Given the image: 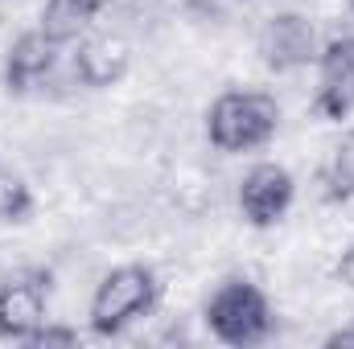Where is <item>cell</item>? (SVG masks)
Instances as JSON below:
<instances>
[{"label": "cell", "instance_id": "1", "mask_svg": "<svg viewBox=\"0 0 354 349\" xmlns=\"http://www.w3.org/2000/svg\"><path fill=\"white\" fill-rule=\"evenodd\" d=\"M280 128V103L264 90H223L206 111V140L218 152H252Z\"/></svg>", "mask_w": 354, "mask_h": 349}, {"label": "cell", "instance_id": "2", "mask_svg": "<svg viewBox=\"0 0 354 349\" xmlns=\"http://www.w3.org/2000/svg\"><path fill=\"white\" fill-rule=\"evenodd\" d=\"M153 304H157V275H153V267H145V263L111 267L91 292V308H87L91 329L99 337H111V333L128 329L136 317H145Z\"/></svg>", "mask_w": 354, "mask_h": 349}, {"label": "cell", "instance_id": "3", "mask_svg": "<svg viewBox=\"0 0 354 349\" xmlns=\"http://www.w3.org/2000/svg\"><path fill=\"white\" fill-rule=\"evenodd\" d=\"M206 329L223 346H260L272 333V304L248 279H227L206 300Z\"/></svg>", "mask_w": 354, "mask_h": 349}, {"label": "cell", "instance_id": "4", "mask_svg": "<svg viewBox=\"0 0 354 349\" xmlns=\"http://www.w3.org/2000/svg\"><path fill=\"white\" fill-rule=\"evenodd\" d=\"M292 193H297L292 173L284 165H276V161H260V165H252L243 173V181H239V214L256 230H268V226H276L288 214Z\"/></svg>", "mask_w": 354, "mask_h": 349}, {"label": "cell", "instance_id": "5", "mask_svg": "<svg viewBox=\"0 0 354 349\" xmlns=\"http://www.w3.org/2000/svg\"><path fill=\"white\" fill-rule=\"evenodd\" d=\"M313 111L326 119H346L354 111V33L330 37L317 50V99Z\"/></svg>", "mask_w": 354, "mask_h": 349}, {"label": "cell", "instance_id": "6", "mask_svg": "<svg viewBox=\"0 0 354 349\" xmlns=\"http://www.w3.org/2000/svg\"><path fill=\"white\" fill-rule=\"evenodd\" d=\"M260 58L268 70L288 74L309 62H317V29L301 12H276L260 29Z\"/></svg>", "mask_w": 354, "mask_h": 349}, {"label": "cell", "instance_id": "7", "mask_svg": "<svg viewBox=\"0 0 354 349\" xmlns=\"http://www.w3.org/2000/svg\"><path fill=\"white\" fill-rule=\"evenodd\" d=\"M46 325V283L41 275H17L0 288V337L4 341H33Z\"/></svg>", "mask_w": 354, "mask_h": 349}, {"label": "cell", "instance_id": "8", "mask_svg": "<svg viewBox=\"0 0 354 349\" xmlns=\"http://www.w3.org/2000/svg\"><path fill=\"white\" fill-rule=\"evenodd\" d=\"M132 66V50L120 33H95L83 37L75 50V79L91 90H107L115 87Z\"/></svg>", "mask_w": 354, "mask_h": 349}, {"label": "cell", "instance_id": "9", "mask_svg": "<svg viewBox=\"0 0 354 349\" xmlns=\"http://www.w3.org/2000/svg\"><path fill=\"white\" fill-rule=\"evenodd\" d=\"M58 41L41 29H29L21 33L12 46H8V58H4V83L8 90H29L37 87L54 66H58Z\"/></svg>", "mask_w": 354, "mask_h": 349}, {"label": "cell", "instance_id": "10", "mask_svg": "<svg viewBox=\"0 0 354 349\" xmlns=\"http://www.w3.org/2000/svg\"><path fill=\"white\" fill-rule=\"evenodd\" d=\"M91 21H95V17H91L79 0H46L37 29H41V33H50L58 46H66V41H79V37L87 33Z\"/></svg>", "mask_w": 354, "mask_h": 349}, {"label": "cell", "instance_id": "11", "mask_svg": "<svg viewBox=\"0 0 354 349\" xmlns=\"http://www.w3.org/2000/svg\"><path fill=\"white\" fill-rule=\"evenodd\" d=\"M326 193H330L334 201L354 197V128L334 144V152H330V165H326Z\"/></svg>", "mask_w": 354, "mask_h": 349}, {"label": "cell", "instance_id": "12", "mask_svg": "<svg viewBox=\"0 0 354 349\" xmlns=\"http://www.w3.org/2000/svg\"><path fill=\"white\" fill-rule=\"evenodd\" d=\"M33 210V193L12 169L0 165V222H25Z\"/></svg>", "mask_w": 354, "mask_h": 349}, {"label": "cell", "instance_id": "13", "mask_svg": "<svg viewBox=\"0 0 354 349\" xmlns=\"http://www.w3.org/2000/svg\"><path fill=\"white\" fill-rule=\"evenodd\" d=\"M29 346H79V333H75V329H66V325H50V321H46V325H41V329H37V333H33V341H29Z\"/></svg>", "mask_w": 354, "mask_h": 349}, {"label": "cell", "instance_id": "14", "mask_svg": "<svg viewBox=\"0 0 354 349\" xmlns=\"http://www.w3.org/2000/svg\"><path fill=\"white\" fill-rule=\"evenodd\" d=\"M338 279H342V283L354 292V243L342 251V259H338Z\"/></svg>", "mask_w": 354, "mask_h": 349}, {"label": "cell", "instance_id": "15", "mask_svg": "<svg viewBox=\"0 0 354 349\" xmlns=\"http://www.w3.org/2000/svg\"><path fill=\"white\" fill-rule=\"evenodd\" d=\"M326 346L330 349H354V329H338V333H330Z\"/></svg>", "mask_w": 354, "mask_h": 349}, {"label": "cell", "instance_id": "16", "mask_svg": "<svg viewBox=\"0 0 354 349\" xmlns=\"http://www.w3.org/2000/svg\"><path fill=\"white\" fill-rule=\"evenodd\" d=\"M79 4H83V8H87L91 17H99V12H103V4H107V0H79Z\"/></svg>", "mask_w": 354, "mask_h": 349}]
</instances>
